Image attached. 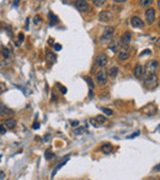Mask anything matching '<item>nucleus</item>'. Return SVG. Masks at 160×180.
I'll list each match as a JSON object with an SVG mask.
<instances>
[{
  "label": "nucleus",
  "mask_w": 160,
  "mask_h": 180,
  "mask_svg": "<svg viewBox=\"0 0 160 180\" xmlns=\"http://www.w3.org/2000/svg\"><path fill=\"white\" fill-rule=\"evenodd\" d=\"M85 80H86V83L89 84V87H90V95L92 96V89H94V81H92V79H91V78H89V77L85 78Z\"/></svg>",
  "instance_id": "obj_21"
},
{
  "label": "nucleus",
  "mask_w": 160,
  "mask_h": 180,
  "mask_svg": "<svg viewBox=\"0 0 160 180\" xmlns=\"http://www.w3.org/2000/svg\"><path fill=\"white\" fill-rule=\"evenodd\" d=\"M117 73H118V68H117V67H112V68L110 69V72H109V75L111 78H113V77L117 75Z\"/></svg>",
  "instance_id": "obj_23"
},
{
  "label": "nucleus",
  "mask_w": 160,
  "mask_h": 180,
  "mask_svg": "<svg viewBox=\"0 0 160 180\" xmlns=\"http://www.w3.org/2000/svg\"><path fill=\"white\" fill-rule=\"evenodd\" d=\"M53 50L54 51H61L62 50V44H59V43H54V46H53Z\"/></svg>",
  "instance_id": "obj_32"
},
{
  "label": "nucleus",
  "mask_w": 160,
  "mask_h": 180,
  "mask_svg": "<svg viewBox=\"0 0 160 180\" xmlns=\"http://www.w3.org/2000/svg\"><path fill=\"white\" fill-rule=\"evenodd\" d=\"M48 17H49V25H51V26H54V25L58 22V17L55 16V15L52 13V11H49V14H48Z\"/></svg>",
  "instance_id": "obj_18"
},
{
  "label": "nucleus",
  "mask_w": 160,
  "mask_h": 180,
  "mask_svg": "<svg viewBox=\"0 0 160 180\" xmlns=\"http://www.w3.org/2000/svg\"><path fill=\"white\" fill-rule=\"evenodd\" d=\"M91 1L94 3L96 6H101V5H103V4L106 3V0H91Z\"/></svg>",
  "instance_id": "obj_28"
},
{
  "label": "nucleus",
  "mask_w": 160,
  "mask_h": 180,
  "mask_svg": "<svg viewBox=\"0 0 160 180\" xmlns=\"http://www.w3.org/2000/svg\"><path fill=\"white\" fill-rule=\"evenodd\" d=\"M0 159H1V157H0Z\"/></svg>",
  "instance_id": "obj_50"
},
{
  "label": "nucleus",
  "mask_w": 160,
  "mask_h": 180,
  "mask_svg": "<svg viewBox=\"0 0 160 180\" xmlns=\"http://www.w3.org/2000/svg\"><path fill=\"white\" fill-rule=\"evenodd\" d=\"M146 19H147V22L149 25L153 24V22L155 21V10L154 9H148L146 11Z\"/></svg>",
  "instance_id": "obj_10"
},
{
  "label": "nucleus",
  "mask_w": 160,
  "mask_h": 180,
  "mask_svg": "<svg viewBox=\"0 0 160 180\" xmlns=\"http://www.w3.org/2000/svg\"><path fill=\"white\" fill-rule=\"evenodd\" d=\"M38 127H40V123H38V122L33 123V128H35V130H36V128H38Z\"/></svg>",
  "instance_id": "obj_40"
},
{
  "label": "nucleus",
  "mask_w": 160,
  "mask_h": 180,
  "mask_svg": "<svg viewBox=\"0 0 160 180\" xmlns=\"http://www.w3.org/2000/svg\"><path fill=\"white\" fill-rule=\"evenodd\" d=\"M58 87H59V89H61V93L62 94H65L67 93V88L65 87H62V85H59V84H58Z\"/></svg>",
  "instance_id": "obj_34"
},
{
  "label": "nucleus",
  "mask_w": 160,
  "mask_h": 180,
  "mask_svg": "<svg viewBox=\"0 0 160 180\" xmlns=\"http://www.w3.org/2000/svg\"><path fill=\"white\" fill-rule=\"evenodd\" d=\"M129 58V52L127 50H122L120 53H118V59L120 61H127Z\"/></svg>",
  "instance_id": "obj_17"
},
{
  "label": "nucleus",
  "mask_w": 160,
  "mask_h": 180,
  "mask_svg": "<svg viewBox=\"0 0 160 180\" xmlns=\"http://www.w3.org/2000/svg\"><path fill=\"white\" fill-rule=\"evenodd\" d=\"M143 73H144L143 66L140 64V63L136 64V67H134V77H136V78H138V79H140V78L143 77Z\"/></svg>",
  "instance_id": "obj_12"
},
{
  "label": "nucleus",
  "mask_w": 160,
  "mask_h": 180,
  "mask_svg": "<svg viewBox=\"0 0 160 180\" xmlns=\"http://www.w3.org/2000/svg\"><path fill=\"white\" fill-rule=\"evenodd\" d=\"M70 123H72V126H78V125H79V122H78V121H73Z\"/></svg>",
  "instance_id": "obj_41"
},
{
  "label": "nucleus",
  "mask_w": 160,
  "mask_h": 180,
  "mask_svg": "<svg viewBox=\"0 0 160 180\" xmlns=\"http://www.w3.org/2000/svg\"><path fill=\"white\" fill-rule=\"evenodd\" d=\"M11 115H14V111L0 103V116H11Z\"/></svg>",
  "instance_id": "obj_11"
},
{
  "label": "nucleus",
  "mask_w": 160,
  "mask_h": 180,
  "mask_svg": "<svg viewBox=\"0 0 160 180\" xmlns=\"http://www.w3.org/2000/svg\"><path fill=\"white\" fill-rule=\"evenodd\" d=\"M158 67H159L158 61H155V59L149 61L147 63V66H146V74H147V75H148V74H155V72L158 70Z\"/></svg>",
  "instance_id": "obj_4"
},
{
  "label": "nucleus",
  "mask_w": 160,
  "mask_h": 180,
  "mask_svg": "<svg viewBox=\"0 0 160 180\" xmlns=\"http://www.w3.org/2000/svg\"><path fill=\"white\" fill-rule=\"evenodd\" d=\"M151 3H153V0H140V6L148 7L151 5Z\"/></svg>",
  "instance_id": "obj_24"
},
{
  "label": "nucleus",
  "mask_w": 160,
  "mask_h": 180,
  "mask_svg": "<svg viewBox=\"0 0 160 180\" xmlns=\"http://www.w3.org/2000/svg\"><path fill=\"white\" fill-rule=\"evenodd\" d=\"M96 121H97L99 125H103V123H106L107 122V118L105 117V116H101V115H99V116H96Z\"/></svg>",
  "instance_id": "obj_20"
},
{
  "label": "nucleus",
  "mask_w": 160,
  "mask_h": 180,
  "mask_svg": "<svg viewBox=\"0 0 160 180\" xmlns=\"http://www.w3.org/2000/svg\"><path fill=\"white\" fill-rule=\"evenodd\" d=\"M120 47H121L120 41H111V43L109 46V50L112 51V52H117L118 50H120Z\"/></svg>",
  "instance_id": "obj_15"
},
{
  "label": "nucleus",
  "mask_w": 160,
  "mask_h": 180,
  "mask_svg": "<svg viewBox=\"0 0 160 180\" xmlns=\"http://www.w3.org/2000/svg\"><path fill=\"white\" fill-rule=\"evenodd\" d=\"M46 59L48 62H54L55 61V54L54 53H52V51H47V53H46Z\"/></svg>",
  "instance_id": "obj_19"
},
{
  "label": "nucleus",
  "mask_w": 160,
  "mask_h": 180,
  "mask_svg": "<svg viewBox=\"0 0 160 180\" xmlns=\"http://www.w3.org/2000/svg\"><path fill=\"white\" fill-rule=\"evenodd\" d=\"M146 54H150V50H146L144 52H142V53H140V57H143V56H146Z\"/></svg>",
  "instance_id": "obj_35"
},
{
  "label": "nucleus",
  "mask_w": 160,
  "mask_h": 180,
  "mask_svg": "<svg viewBox=\"0 0 160 180\" xmlns=\"http://www.w3.org/2000/svg\"><path fill=\"white\" fill-rule=\"evenodd\" d=\"M101 111H102L105 115H107V116H112V115H113V111L110 110V109H107V107H101Z\"/></svg>",
  "instance_id": "obj_25"
},
{
  "label": "nucleus",
  "mask_w": 160,
  "mask_h": 180,
  "mask_svg": "<svg viewBox=\"0 0 160 180\" xmlns=\"http://www.w3.org/2000/svg\"><path fill=\"white\" fill-rule=\"evenodd\" d=\"M74 5L79 11H83V13H88L90 10V5L85 1V0H75L74 1Z\"/></svg>",
  "instance_id": "obj_5"
},
{
  "label": "nucleus",
  "mask_w": 160,
  "mask_h": 180,
  "mask_svg": "<svg viewBox=\"0 0 160 180\" xmlns=\"http://www.w3.org/2000/svg\"><path fill=\"white\" fill-rule=\"evenodd\" d=\"M101 151H102V153H105V154H111V153H112V144L103 143L101 146Z\"/></svg>",
  "instance_id": "obj_16"
},
{
  "label": "nucleus",
  "mask_w": 160,
  "mask_h": 180,
  "mask_svg": "<svg viewBox=\"0 0 160 180\" xmlns=\"http://www.w3.org/2000/svg\"><path fill=\"white\" fill-rule=\"evenodd\" d=\"M90 123H91L92 126H95V127H97V126H99V123H97V121H96L95 118H91V120H90Z\"/></svg>",
  "instance_id": "obj_33"
},
{
  "label": "nucleus",
  "mask_w": 160,
  "mask_h": 180,
  "mask_svg": "<svg viewBox=\"0 0 160 180\" xmlns=\"http://www.w3.org/2000/svg\"><path fill=\"white\" fill-rule=\"evenodd\" d=\"M107 78H109V73L102 68L96 73V81H97V84H100V85H105L107 83Z\"/></svg>",
  "instance_id": "obj_2"
},
{
  "label": "nucleus",
  "mask_w": 160,
  "mask_h": 180,
  "mask_svg": "<svg viewBox=\"0 0 160 180\" xmlns=\"http://www.w3.org/2000/svg\"><path fill=\"white\" fill-rule=\"evenodd\" d=\"M41 21H42V19H41L38 15L33 17V24H35V25H40V24H41Z\"/></svg>",
  "instance_id": "obj_29"
},
{
  "label": "nucleus",
  "mask_w": 160,
  "mask_h": 180,
  "mask_svg": "<svg viewBox=\"0 0 160 180\" xmlns=\"http://www.w3.org/2000/svg\"><path fill=\"white\" fill-rule=\"evenodd\" d=\"M69 158H70V154H68V156H65V157H64V158H63V160H62V162H61V163H59V164H58V165H57V167H55V168H54L53 173H52V178H53V177H54V175H55V174H57V171H58L59 169H61V168H62L63 165H64V164H65L67 162H68V159H69Z\"/></svg>",
  "instance_id": "obj_13"
},
{
  "label": "nucleus",
  "mask_w": 160,
  "mask_h": 180,
  "mask_svg": "<svg viewBox=\"0 0 160 180\" xmlns=\"http://www.w3.org/2000/svg\"><path fill=\"white\" fill-rule=\"evenodd\" d=\"M1 53H3V57L5 58V59H9V57H10V51L7 50L6 47H3L1 48Z\"/></svg>",
  "instance_id": "obj_22"
},
{
  "label": "nucleus",
  "mask_w": 160,
  "mask_h": 180,
  "mask_svg": "<svg viewBox=\"0 0 160 180\" xmlns=\"http://www.w3.org/2000/svg\"><path fill=\"white\" fill-rule=\"evenodd\" d=\"M44 157H46V159H47V160L52 159V157H53V153L51 152V149H47L46 153H44Z\"/></svg>",
  "instance_id": "obj_27"
},
{
  "label": "nucleus",
  "mask_w": 160,
  "mask_h": 180,
  "mask_svg": "<svg viewBox=\"0 0 160 180\" xmlns=\"http://www.w3.org/2000/svg\"><path fill=\"white\" fill-rule=\"evenodd\" d=\"M111 19H112V13L109 11V10H103L99 15V20L101 21V22H103V24H106V22L111 21Z\"/></svg>",
  "instance_id": "obj_6"
},
{
  "label": "nucleus",
  "mask_w": 160,
  "mask_h": 180,
  "mask_svg": "<svg viewBox=\"0 0 160 180\" xmlns=\"http://www.w3.org/2000/svg\"><path fill=\"white\" fill-rule=\"evenodd\" d=\"M4 133H6V126L0 123V134H4Z\"/></svg>",
  "instance_id": "obj_30"
},
{
  "label": "nucleus",
  "mask_w": 160,
  "mask_h": 180,
  "mask_svg": "<svg viewBox=\"0 0 160 180\" xmlns=\"http://www.w3.org/2000/svg\"><path fill=\"white\" fill-rule=\"evenodd\" d=\"M131 25L133 26V27H136V28H143L144 22L142 21V19H140V17L133 16V17L131 19Z\"/></svg>",
  "instance_id": "obj_9"
},
{
  "label": "nucleus",
  "mask_w": 160,
  "mask_h": 180,
  "mask_svg": "<svg viewBox=\"0 0 160 180\" xmlns=\"http://www.w3.org/2000/svg\"><path fill=\"white\" fill-rule=\"evenodd\" d=\"M131 41H132V35H131V32H124L123 35H122L121 37V40H120V43H121V46H124V47H127L129 43H131Z\"/></svg>",
  "instance_id": "obj_8"
},
{
  "label": "nucleus",
  "mask_w": 160,
  "mask_h": 180,
  "mask_svg": "<svg viewBox=\"0 0 160 180\" xmlns=\"http://www.w3.org/2000/svg\"><path fill=\"white\" fill-rule=\"evenodd\" d=\"M154 171H160V164H158V165L154 167Z\"/></svg>",
  "instance_id": "obj_38"
},
{
  "label": "nucleus",
  "mask_w": 160,
  "mask_h": 180,
  "mask_svg": "<svg viewBox=\"0 0 160 180\" xmlns=\"http://www.w3.org/2000/svg\"><path fill=\"white\" fill-rule=\"evenodd\" d=\"M107 62H109V58H107V56L105 53L97 54V57H96V64H97L100 68H103V67L107 64Z\"/></svg>",
  "instance_id": "obj_7"
},
{
  "label": "nucleus",
  "mask_w": 160,
  "mask_h": 180,
  "mask_svg": "<svg viewBox=\"0 0 160 180\" xmlns=\"http://www.w3.org/2000/svg\"><path fill=\"white\" fill-rule=\"evenodd\" d=\"M155 46H157L158 48H160V37L157 38V41H155Z\"/></svg>",
  "instance_id": "obj_36"
},
{
  "label": "nucleus",
  "mask_w": 160,
  "mask_h": 180,
  "mask_svg": "<svg viewBox=\"0 0 160 180\" xmlns=\"http://www.w3.org/2000/svg\"><path fill=\"white\" fill-rule=\"evenodd\" d=\"M137 136H139V132H136L134 134H132V136H129V137H128V140H131V138H133V137H137Z\"/></svg>",
  "instance_id": "obj_37"
},
{
  "label": "nucleus",
  "mask_w": 160,
  "mask_h": 180,
  "mask_svg": "<svg viewBox=\"0 0 160 180\" xmlns=\"http://www.w3.org/2000/svg\"><path fill=\"white\" fill-rule=\"evenodd\" d=\"M113 35H115V27H111V26L106 27L105 30H103V32H102L101 42H109V41H111V38H112Z\"/></svg>",
  "instance_id": "obj_3"
},
{
  "label": "nucleus",
  "mask_w": 160,
  "mask_h": 180,
  "mask_svg": "<svg viewBox=\"0 0 160 180\" xmlns=\"http://www.w3.org/2000/svg\"><path fill=\"white\" fill-rule=\"evenodd\" d=\"M159 27H160V20H159Z\"/></svg>",
  "instance_id": "obj_49"
},
{
  "label": "nucleus",
  "mask_w": 160,
  "mask_h": 180,
  "mask_svg": "<svg viewBox=\"0 0 160 180\" xmlns=\"http://www.w3.org/2000/svg\"><path fill=\"white\" fill-rule=\"evenodd\" d=\"M0 178H1V179L4 178V173H3V171H0Z\"/></svg>",
  "instance_id": "obj_44"
},
{
  "label": "nucleus",
  "mask_w": 160,
  "mask_h": 180,
  "mask_svg": "<svg viewBox=\"0 0 160 180\" xmlns=\"http://www.w3.org/2000/svg\"><path fill=\"white\" fill-rule=\"evenodd\" d=\"M48 43H49V44L53 43V38H49V40H48Z\"/></svg>",
  "instance_id": "obj_43"
},
{
  "label": "nucleus",
  "mask_w": 160,
  "mask_h": 180,
  "mask_svg": "<svg viewBox=\"0 0 160 180\" xmlns=\"http://www.w3.org/2000/svg\"><path fill=\"white\" fill-rule=\"evenodd\" d=\"M3 91H4V87H3V85H0V95L3 94Z\"/></svg>",
  "instance_id": "obj_42"
},
{
  "label": "nucleus",
  "mask_w": 160,
  "mask_h": 180,
  "mask_svg": "<svg viewBox=\"0 0 160 180\" xmlns=\"http://www.w3.org/2000/svg\"><path fill=\"white\" fill-rule=\"evenodd\" d=\"M158 7L160 9V0H158Z\"/></svg>",
  "instance_id": "obj_46"
},
{
  "label": "nucleus",
  "mask_w": 160,
  "mask_h": 180,
  "mask_svg": "<svg viewBox=\"0 0 160 180\" xmlns=\"http://www.w3.org/2000/svg\"><path fill=\"white\" fill-rule=\"evenodd\" d=\"M4 125L6 126V128L13 130V128H15V127H16V120H14L13 117H9V118H6V120H5Z\"/></svg>",
  "instance_id": "obj_14"
},
{
  "label": "nucleus",
  "mask_w": 160,
  "mask_h": 180,
  "mask_svg": "<svg viewBox=\"0 0 160 180\" xmlns=\"http://www.w3.org/2000/svg\"><path fill=\"white\" fill-rule=\"evenodd\" d=\"M63 1H64V3L67 4V3H69V1H70V0H63Z\"/></svg>",
  "instance_id": "obj_47"
},
{
  "label": "nucleus",
  "mask_w": 160,
  "mask_h": 180,
  "mask_svg": "<svg viewBox=\"0 0 160 180\" xmlns=\"http://www.w3.org/2000/svg\"><path fill=\"white\" fill-rule=\"evenodd\" d=\"M73 132H74V134H76V136L78 134H83L85 132V128H83V127H78V128H75Z\"/></svg>",
  "instance_id": "obj_26"
},
{
  "label": "nucleus",
  "mask_w": 160,
  "mask_h": 180,
  "mask_svg": "<svg viewBox=\"0 0 160 180\" xmlns=\"http://www.w3.org/2000/svg\"><path fill=\"white\" fill-rule=\"evenodd\" d=\"M17 38H18V42H17V44H20V43L22 42V41L25 40V36H24V33H18Z\"/></svg>",
  "instance_id": "obj_31"
},
{
  "label": "nucleus",
  "mask_w": 160,
  "mask_h": 180,
  "mask_svg": "<svg viewBox=\"0 0 160 180\" xmlns=\"http://www.w3.org/2000/svg\"><path fill=\"white\" fill-rule=\"evenodd\" d=\"M158 130H159V132H160V125H159V127H158Z\"/></svg>",
  "instance_id": "obj_48"
},
{
  "label": "nucleus",
  "mask_w": 160,
  "mask_h": 180,
  "mask_svg": "<svg viewBox=\"0 0 160 180\" xmlns=\"http://www.w3.org/2000/svg\"><path fill=\"white\" fill-rule=\"evenodd\" d=\"M17 3H18V0H15V6H17Z\"/></svg>",
  "instance_id": "obj_45"
},
{
  "label": "nucleus",
  "mask_w": 160,
  "mask_h": 180,
  "mask_svg": "<svg viewBox=\"0 0 160 180\" xmlns=\"http://www.w3.org/2000/svg\"><path fill=\"white\" fill-rule=\"evenodd\" d=\"M144 85L146 88H148L149 90H153L158 87V77L155 74H146V78H144Z\"/></svg>",
  "instance_id": "obj_1"
},
{
  "label": "nucleus",
  "mask_w": 160,
  "mask_h": 180,
  "mask_svg": "<svg viewBox=\"0 0 160 180\" xmlns=\"http://www.w3.org/2000/svg\"><path fill=\"white\" fill-rule=\"evenodd\" d=\"M115 3H117V4H121V3H126L127 0H113Z\"/></svg>",
  "instance_id": "obj_39"
}]
</instances>
